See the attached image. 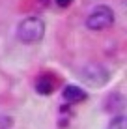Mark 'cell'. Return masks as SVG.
I'll return each instance as SVG.
<instances>
[{"mask_svg":"<svg viewBox=\"0 0 127 129\" xmlns=\"http://www.w3.org/2000/svg\"><path fill=\"white\" fill-rule=\"evenodd\" d=\"M45 34V24L39 17H26L17 26V38L23 43H37Z\"/></svg>","mask_w":127,"mask_h":129,"instance_id":"6da1fadb","label":"cell"},{"mask_svg":"<svg viewBox=\"0 0 127 129\" xmlns=\"http://www.w3.org/2000/svg\"><path fill=\"white\" fill-rule=\"evenodd\" d=\"M78 79L82 82H86L88 86H103V84L108 82V71L103 68L101 64H90L82 66L80 71H78Z\"/></svg>","mask_w":127,"mask_h":129,"instance_id":"7a4b0ae2","label":"cell"},{"mask_svg":"<svg viewBox=\"0 0 127 129\" xmlns=\"http://www.w3.org/2000/svg\"><path fill=\"white\" fill-rule=\"evenodd\" d=\"M114 23V13L108 6H97L92 10V13L86 17V26L94 32L99 30H107L108 26H112Z\"/></svg>","mask_w":127,"mask_h":129,"instance_id":"3957f363","label":"cell"},{"mask_svg":"<svg viewBox=\"0 0 127 129\" xmlns=\"http://www.w3.org/2000/svg\"><path fill=\"white\" fill-rule=\"evenodd\" d=\"M64 99L69 101V103H77V101L86 99V94L78 86H73V84H71V86H65L64 88Z\"/></svg>","mask_w":127,"mask_h":129,"instance_id":"277c9868","label":"cell"},{"mask_svg":"<svg viewBox=\"0 0 127 129\" xmlns=\"http://www.w3.org/2000/svg\"><path fill=\"white\" fill-rule=\"evenodd\" d=\"M52 86H54V84H52V81H51V79L41 77V79L37 81V84H36V90L39 92V94L47 95V94H51V92H52Z\"/></svg>","mask_w":127,"mask_h":129,"instance_id":"5b68a950","label":"cell"},{"mask_svg":"<svg viewBox=\"0 0 127 129\" xmlns=\"http://www.w3.org/2000/svg\"><path fill=\"white\" fill-rule=\"evenodd\" d=\"M107 129H127V118L123 116V114L114 116V118H112V122L108 123Z\"/></svg>","mask_w":127,"mask_h":129,"instance_id":"8992f818","label":"cell"},{"mask_svg":"<svg viewBox=\"0 0 127 129\" xmlns=\"http://www.w3.org/2000/svg\"><path fill=\"white\" fill-rule=\"evenodd\" d=\"M73 0H56V4H58V6H62V8H65V6H69V4H71Z\"/></svg>","mask_w":127,"mask_h":129,"instance_id":"52a82bcc","label":"cell"}]
</instances>
